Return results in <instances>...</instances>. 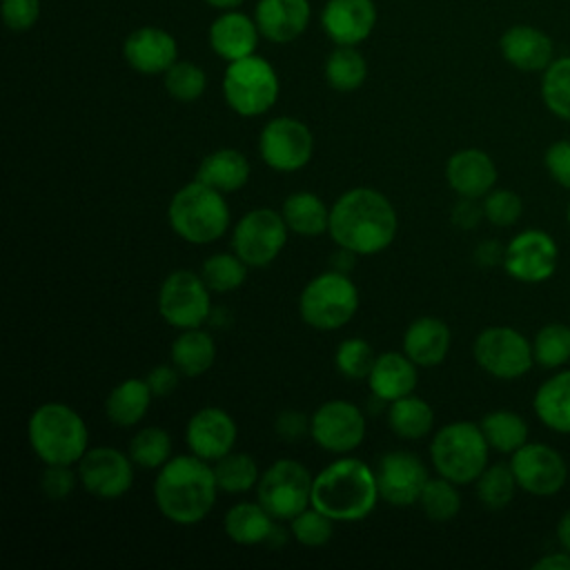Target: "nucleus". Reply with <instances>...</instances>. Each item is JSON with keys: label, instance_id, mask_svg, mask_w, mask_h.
<instances>
[{"label": "nucleus", "instance_id": "f257e3e1", "mask_svg": "<svg viewBox=\"0 0 570 570\" xmlns=\"http://www.w3.org/2000/svg\"><path fill=\"white\" fill-rule=\"evenodd\" d=\"M399 232L394 205L372 187H352L330 207V238L356 256H372L387 249Z\"/></svg>", "mask_w": 570, "mask_h": 570}, {"label": "nucleus", "instance_id": "f03ea898", "mask_svg": "<svg viewBox=\"0 0 570 570\" xmlns=\"http://www.w3.org/2000/svg\"><path fill=\"white\" fill-rule=\"evenodd\" d=\"M218 483L214 465L196 454L171 456L156 474L154 501L176 525H196L214 510Z\"/></svg>", "mask_w": 570, "mask_h": 570}, {"label": "nucleus", "instance_id": "7ed1b4c3", "mask_svg": "<svg viewBox=\"0 0 570 570\" xmlns=\"http://www.w3.org/2000/svg\"><path fill=\"white\" fill-rule=\"evenodd\" d=\"M379 499L376 472L361 459L343 456L314 474L312 505L332 521H363L374 512Z\"/></svg>", "mask_w": 570, "mask_h": 570}, {"label": "nucleus", "instance_id": "20e7f679", "mask_svg": "<svg viewBox=\"0 0 570 570\" xmlns=\"http://www.w3.org/2000/svg\"><path fill=\"white\" fill-rule=\"evenodd\" d=\"M27 439L45 465H73L89 450L85 419L67 403L38 405L27 421Z\"/></svg>", "mask_w": 570, "mask_h": 570}, {"label": "nucleus", "instance_id": "39448f33", "mask_svg": "<svg viewBox=\"0 0 570 570\" xmlns=\"http://www.w3.org/2000/svg\"><path fill=\"white\" fill-rule=\"evenodd\" d=\"M167 223L185 243L209 245L229 229L232 214L223 191L194 178L171 196Z\"/></svg>", "mask_w": 570, "mask_h": 570}, {"label": "nucleus", "instance_id": "423d86ee", "mask_svg": "<svg viewBox=\"0 0 570 570\" xmlns=\"http://www.w3.org/2000/svg\"><path fill=\"white\" fill-rule=\"evenodd\" d=\"M488 452L490 445L481 432V425L472 421H452L439 428L430 443L434 470L456 485L479 479V474L488 468Z\"/></svg>", "mask_w": 570, "mask_h": 570}, {"label": "nucleus", "instance_id": "0eeeda50", "mask_svg": "<svg viewBox=\"0 0 570 570\" xmlns=\"http://www.w3.org/2000/svg\"><path fill=\"white\" fill-rule=\"evenodd\" d=\"M358 309V289L350 274L327 269L314 276L298 296V314L305 325L334 332L345 327Z\"/></svg>", "mask_w": 570, "mask_h": 570}, {"label": "nucleus", "instance_id": "6e6552de", "mask_svg": "<svg viewBox=\"0 0 570 570\" xmlns=\"http://www.w3.org/2000/svg\"><path fill=\"white\" fill-rule=\"evenodd\" d=\"M276 69L261 56L234 60L223 73V96L227 107L245 118L267 114L278 98Z\"/></svg>", "mask_w": 570, "mask_h": 570}, {"label": "nucleus", "instance_id": "1a4fd4ad", "mask_svg": "<svg viewBox=\"0 0 570 570\" xmlns=\"http://www.w3.org/2000/svg\"><path fill=\"white\" fill-rule=\"evenodd\" d=\"M314 476L296 459L274 461L256 483L258 503L276 519L292 521L312 505Z\"/></svg>", "mask_w": 570, "mask_h": 570}, {"label": "nucleus", "instance_id": "9d476101", "mask_svg": "<svg viewBox=\"0 0 570 570\" xmlns=\"http://www.w3.org/2000/svg\"><path fill=\"white\" fill-rule=\"evenodd\" d=\"M158 314L176 330L200 327L212 316V289L200 274L174 269L160 283Z\"/></svg>", "mask_w": 570, "mask_h": 570}, {"label": "nucleus", "instance_id": "9b49d317", "mask_svg": "<svg viewBox=\"0 0 570 570\" xmlns=\"http://www.w3.org/2000/svg\"><path fill=\"white\" fill-rule=\"evenodd\" d=\"M289 227L281 212L256 207L243 214L232 229V249L249 267H267L285 247Z\"/></svg>", "mask_w": 570, "mask_h": 570}, {"label": "nucleus", "instance_id": "f8f14e48", "mask_svg": "<svg viewBox=\"0 0 570 570\" xmlns=\"http://www.w3.org/2000/svg\"><path fill=\"white\" fill-rule=\"evenodd\" d=\"M312 154L314 136L309 127L298 118H272L258 134V156L274 171H298L312 160Z\"/></svg>", "mask_w": 570, "mask_h": 570}, {"label": "nucleus", "instance_id": "ddd939ff", "mask_svg": "<svg viewBox=\"0 0 570 570\" xmlns=\"http://www.w3.org/2000/svg\"><path fill=\"white\" fill-rule=\"evenodd\" d=\"M472 354L481 370L503 381L523 376L534 363L532 345L525 341V336L503 325L485 327L479 332L472 345Z\"/></svg>", "mask_w": 570, "mask_h": 570}, {"label": "nucleus", "instance_id": "4468645a", "mask_svg": "<svg viewBox=\"0 0 570 570\" xmlns=\"http://www.w3.org/2000/svg\"><path fill=\"white\" fill-rule=\"evenodd\" d=\"M365 416L352 401L332 399L312 412L309 436L325 452L347 454L356 450L365 439Z\"/></svg>", "mask_w": 570, "mask_h": 570}, {"label": "nucleus", "instance_id": "2eb2a0df", "mask_svg": "<svg viewBox=\"0 0 570 570\" xmlns=\"http://www.w3.org/2000/svg\"><path fill=\"white\" fill-rule=\"evenodd\" d=\"M78 481L96 499L114 501L134 483V461L118 448L96 445L78 461Z\"/></svg>", "mask_w": 570, "mask_h": 570}, {"label": "nucleus", "instance_id": "dca6fc26", "mask_svg": "<svg viewBox=\"0 0 570 570\" xmlns=\"http://www.w3.org/2000/svg\"><path fill=\"white\" fill-rule=\"evenodd\" d=\"M379 497L396 508L419 503L421 490L428 483L425 463L407 450L385 452L376 463Z\"/></svg>", "mask_w": 570, "mask_h": 570}, {"label": "nucleus", "instance_id": "f3484780", "mask_svg": "<svg viewBox=\"0 0 570 570\" xmlns=\"http://www.w3.org/2000/svg\"><path fill=\"white\" fill-rule=\"evenodd\" d=\"M510 468L517 485L537 497L559 492L568 476L563 456L543 443H523L517 452H512Z\"/></svg>", "mask_w": 570, "mask_h": 570}, {"label": "nucleus", "instance_id": "a211bd4d", "mask_svg": "<svg viewBox=\"0 0 570 570\" xmlns=\"http://www.w3.org/2000/svg\"><path fill=\"white\" fill-rule=\"evenodd\" d=\"M557 245L541 229H525L505 245L503 267L521 283H541L557 267Z\"/></svg>", "mask_w": 570, "mask_h": 570}, {"label": "nucleus", "instance_id": "6ab92c4d", "mask_svg": "<svg viewBox=\"0 0 570 570\" xmlns=\"http://www.w3.org/2000/svg\"><path fill=\"white\" fill-rule=\"evenodd\" d=\"M238 436L236 421L229 412L216 405L194 412L185 428V443L191 454L214 463L234 450Z\"/></svg>", "mask_w": 570, "mask_h": 570}, {"label": "nucleus", "instance_id": "aec40b11", "mask_svg": "<svg viewBox=\"0 0 570 570\" xmlns=\"http://www.w3.org/2000/svg\"><path fill=\"white\" fill-rule=\"evenodd\" d=\"M125 62L145 76L165 73L178 60L176 38L160 27H138L122 45Z\"/></svg>", "mask_w": 570, "mask_h": 570}, {"label": "nucleus", "instance_id": "412c9836", "mask_svg": "<svg viewBox=\"0 0 570 570\" xmlns=\"http://www.w3.org/2000/svg\"><path fill=\"white\" fill-rule=\"evenodd\" d=\"M321 24L334 45L356 47L376 27L374 0H327Z\"/></svg>", "mask_w": 570, "mask_h": 570}, {"label": "nucleus", "instance_id": "4be33fe9", "mask_svg": "<svg viewBox=\"0 0 570 570\" xmlns=\"http://www.w3.org/2000/svg\"><path fill=\"white\" fill-rule=\"evenodd\" d=\"M501 56L519 71H546L554 60V45L548 33L532 24H514L499 38Z\"/></svg>", "mask_w": 570, "mask_h": 570}, {"label": "nucleus", "instance_id": "5701e85b", "mask_svg": "<svg viewBox=\"0 0 570 570\" xmlns=\"http://www.w3.org/2000/svg\"><path fill=\"white\" fill-rule=\"evenodd\" d=\"M445 180L452 191L465 198H481L497 183V167L481 149H461L445 163Z\"/></svg>", "mask_w": 570, "mask_h": 570}, {"label": "nucleus", "instance_id": "b1692460", "mask_svg": "<svg viewBox=\"0 0 570 570\" xmlns=\"http://www.w3.org/2000/svg\"><path fill=\"white\" fill-rule=\"evenodd\" d=\"M254 20L263 38L274 45L296 40L309 22L307 0H258Z\"/></svg>", "mask_w": 570, "mask_h": 570}, {"label": "nucleus", "instance_id": "393cba45", "mask_svg": "<svg viewBox=\"0 0 570 570\" xmlns=\"http://www.w3.org/2000/svg\"><path fill=\"white\" fill-rule=\"evenodd\" d=\"M258 36L261 31L256 20L234 9L223 11L209 24V47L216 56H220L227 62L252 56L256 51Z\"/></svg>", "mask_w": 570, "mask_h": 570}, {"label": "nucleus", "instance_id": "a878e982", "mask_svg": "<svg viewBox=\"0 0 570 570\" xmlns=\"http://www.w3.org/2000/svg\"><path fill=\"white\" fill-rule=\"evenodd\" d=\"M416 367L419 365L405 352L379 354L365 379L372 396H379L390 405L392 401L412 394L419 383Z\"/></svg>", "mask_w": 570, "mask_h": 570}, {"label": "nucleus", "instance_id": "bb28decb", "mask_svg": "<svg viewBox=\"0 0 570 570\" xmlns=\"http://www.w3.org/2000/svg\"><path fill=\"white\" fill-rule=\"evenodd\" d=\"M452 332L439 316H419L403 332V352L419 367H434L445 361Z\"/></svg>", "mask_w": 570, "mask_h": 570}, {"label": "nucleus", "instance_id": "cd10ccee", "mask_svg": "<svg viewBox=\"0 0 570 570\" xmlns=\"http://www.w3.org/2000/svg\"><path fill=\"white\" fill-rule=\"evenodd\" d=\"M249 174H252V167L247 156L232 147H223L207 154L196 169V178L200 183L223 194H232L245 187L249 180Z\"/></svg>", "mask_w": 570, "mask_h": 570}, {"label": "nucleus", "instance_id": "c85d7f7f", "mask_svg": "<svg viewBox=\"0 0 570 570\" xmlns=\"http://www.w3.org/2000/svg\"><path fill=\"white\" fill-rule=\"evenodd\" d=\"M274 528L276 519L258 501H240L223 517L225 534L238 546H267Z\"/></svg>", "mask_w": 570, "mask_h": 570}, {"label": "nucleus", "instance_id": "c756f323", "mask_svg": "<svg viewBox=\"0 0 570 570\" xmlns=\"http://www.w3.org/2000/svg\"><path fill=\"white\" fill-rule=\"evenodd\" d=\"M154 394L145 379L129 376L120 381L105 399V414L118 428H134L138 425L151 403Z\"/></svg>", "mask_w": 570, "mask_h": 570}, {"label": "nucleus", "instance_id": "7c9ffc66", "mask_svg": "<svg viewBox=\"0 0 570 570\" xmlns=\"http://www.w3.org/2000/svg\"><path fill=\"white\" fill-rule=\"evenodd\" d=\"M281 214L289 227V232L314 238L330 229V209L323 203V198L314 191L301 189L292 191L281 207Z\"/></svg>", "mask_w": 570, "mask_h": 570}, {"label": "nucleus", "instance_id": "2f4dec72", "mask_svg": "<svg viewBox=\"0 0 570 570\" xmlns=\"http://www.w3.org/2000/svg\"><path fill=\"white\" fill-rule=\"evenodd\" d=\"M169 356L183 376H203L216 361V343L212 334L200 327L180 330L169 347Z\"/></svg>", "mask_w": 570, "mask_h": 570}, {"label": "nucleus", "instance_id": "473e14b6", "mask_svg": "<svg viewBox=\"0 0 570 570\" xmlns=\"http://www.w3.org/2000/svg\"><path fill=\"white\" fill-rule=\"evenodd\" d=\"M534 412L543 425L570 434V370L543 381L534 394Z\"/></svg>", "mask_w": 570, "mask_h": 570}, {"label": "nucleus", "instance_id": "72a5a7b5", "mask_svg": "<svg viewBox=\"0 0 570 570\" xmlns=\"http://www.w3.org/2000/svg\"><path fill=\"white\" fill-rule=\"evenodd\" d=\"M387 423H390V430L399 439L416 441L432 432L434 412L428 401H423L416 394H407V396H401L390 403Z\"/></svg>", "mask_w": 570, "mask_h": 570}, {"label": "nucleus", "instance_id": "f704fd0d", "mask_svg": "<svg viewBox=\"0 0 570 570\" xmlns=\"http://www.w3.org/2000/svg\"><path fill=\"white\" fill-rule=\"evenodd\" d=\"M367 78V62L356 47L336 45L325 60V80L336 91H354Z\"/></svg>", "mask_w": 570, "mask_h": 570}, {"label": "nucleus", "instance_id": "c9c22d12", "mask_svg": "<svg viewBox=\"0 0 570 570\" xmlns=\"http://www.w3.org/2000/svg\"><path fill=\"white\" fill-rule=\"evenodd\" d=\"M479 425L488 445L503 454L517 452L528 439V423L510 410L488 412Z\"/></svg>", "mask_w": 570, "mask_h": 570}, {"label": "nucleus", "instance_id": "e433bc0d", "mask_svg": "<svg viewBox=\"0 0 570 570\" xmlns=\"http://www.w3.org/2000/svg\"><path fill=\"white\" fill-rule=\"evenodd\" d=\"M214 474H216L218 490H223L227 494L249 492L252 488H256V483L261 479L254 456H249L245 452H234V450L229 454L220 456L218 461H214Z\"/></svg>", "mask_w": 570, "mask_h": 570}, {"label": "nucleus", "instance_id": "4c0bfd02", "mask_svg": "<svg viewBox=\"0 0 570 570\" xmlns=\"http://www.w3.org/2000/svg\"><path fill=\"white\" fill-rule=\"evenodd\" d=\"M249 265L236 252H218L203 261L200 276L214 294L238 289L247 278Z\"/></svg>", "mask_w": 570, "mask_h": 570}, {"label": "nucleus", "instance_id": "58836bf2", "mask_svg": "<svg viewBox=\"0 0 570 570\" xmlns=\"http://www.w3.org/2000/svg\"><path fill=\"white\" fill-rule=\"evenodd\" d=\"M127 454L142 470H160L171 459V436L156 425L142 428L131 436Z\"/></svg>", "mask_w": 570, "mask_h": 570}, {"label": "nucleus", "instance_id": "ea45409f", "mask_svg": "<svg viewBox=\"0 0 570 570\" xmlns=\"http://www.w3.org/2000/svg\"><path fill=\"white\" fill-rule=\"evenodd\" d=\"M419 505L425 512V517L432 521H439V523L452 521L461 510V497H459L456 483L441 474L436 479H428V483L421 490Z\"/></svg>", "mask_w": 570, "mask_h": 570}, {"label": "nucleus", "instance_id": "a19ab883", "mask_svg": "<svg viewBox=\"0 0 570 570\" xmlns=\"http://www.w3.org/2000/svg\"><path fill=\"white\" fill-rule=\"evenodd\" d=\"M517 490L514 472L508 463L488 465L476 479V497L488 510L505 508Z\"/></svg>", "mask_w": 570, "mask_h": 570}, {"label": "nucleus", "instance_id": "79ce46f5", "mask_svg": "<svg viewBox=\"0 0 570 570\" xmlns=\"http://www.w3.org/2000/svg\"><path fill=\"white\" fill-rule=\"evenodd\" d=\"M541 98L554 116L570 122V56L548 65L541 80Z\"/></svg>", "mask_w": 570, "mask_h": 570}, {"label": "nucleus", "instance_id": "37998d69", "mask_svg": "<svg viewBox=\"0 0 570 570\" xmlns=\"http://www.w3.org/2000/svg\"><path fill=\"white\" fill-rule=\"evenodd\" d=\"M163 76L167 94L178 102H194L207 89L205 71L189 60H176Z\"/></svg>", "mask_w": 570, "mask_h": 570}, {"label": "nucleus", "instance_id": "c03bdc74", "mask_svg": "<svg viewBox=\"0 0 570 570\" xmlns=\"http://www.w3.org/2000/svg\"><path fill=\"white\" fill-rule=\"evenodd\" d=\"M534 363L543 367H559L570 361V327L563 323L543 325L532 343Z\"/></svg>", "mask_w": 570, "mask_h": 570}, {"label": "nucleus", "instance_id": "a18cd8bd", "mask_svg": "<svg viewBox=\"0 0 570 570\" xmlns=\"http://www.w3.org/2000/svg\"><path fill=\"white\" fill-rule=\"evenodd\" d=\"M374 350L365 338H345L338 343L336 352H334V365L336 370L352 381H361L367 379L372 365H374Z\"/></svg>", "mask_w": 570, "mask_h": 570}, {"label": "nucleus", "instance_id": "49530a36", "mask_svg": "<svg viewBox=\"0 0 570 570\" xmlns=\"http://www.w3.org/2000/svg\"><path fill=\"white\" fill-rule=\"evenodd\" d=\"M334 523L336 521H332L327 514H323L321 510L309 505L307 510H303L301 514H296L289 521V532L296 543H301L305 548H321L332 539Z\"/></svg>", "mask_w": 570, "mask_h": 570}, {"label": "nucleus", "instance_id": "de8ad7c7", "mask_svg": "<svg viewBox=\"0 0 570 570\" xmlns=\"http://www.w3.org/2000/svg\"><path fill=\"white\" fill-rule=\"evenodd\" d=\"M523 203L512 189H492L483 196V214L497 227H510L521 218Z\"/></svg>", "mask_w": 570, "mask_h": 570}, {"label": "nucleus", "instance_id": "09e8293b", "mask_svg": "<svg viewBox=\"0 0 570 570\" xmlns=\"http://www.w3.org/2000/svg\"><path fill=\"white\" fill-rule=\"evenodd\" d=\"M78 481V472L71 470V465H45V472L40 476V488L47 499L62 501L67 499Z\"/></svg>", "mask_w": 570, "mask_h": 570}, {"label": "nucleus", "instance_id": "8fccbe9b", "mask_svg": "<svg viewBox=\"0 0 570 570\" xmlns=\"http://www.w3.org/2000/svg\"><path fill=\"white\" fill-rule=\"evenodd\" d=\"M40 16V0H2V20L11 31H27Z\"/></svg>", "mask_w": 570, "mask_h": 570}, {"label": "nucleus", "instance_id": "3c124183", "mask_svg": "<svg viewBox=\"0 0 570 570\" xmlns=\"http://www.w3.org/2000/svg\"><path fill=\"white\" fill-rule=\"evenodd\" d=\"M309 425H312V416H307L298 410H283L274 419L276 436L287 443H296V441L309 436Z\"/></svg>", "mask_w": 570, "mask_h": 570}, {"label": "nucleus", "instance_id": "603ef678", "mask_svg": "<svg viewBox=\"0 0 570 570\" xmlns=\"http://www.w3.org/2000/svg\"><path fill=\"white\" fill-rule=\"evenodd\" d=\"M546 167L554 183L570 189V140H557L548 147Z\"/></svg>", "mask_w": 570, "mask_h": 570}, {"label": "nucleus", "instance_id": "864d4df0", "mask_svg": "<svg viewBox=\"0 0 570 570\" xmlns=\"http://www.w3.org/2000/svg\"><path fill=\"white\" fill-rule=\"evenodd\" d=\"M145 381H147L151 394L163 399V396H169V394L178 387L180 372H178V367H176L174 363H171V365L160 363V365H154V367L147 372Z\"/></svg>", "mask_w": 570, "mask_h": 570}, {"label": "nucleus", "instance_id": "5fc2aeb1", "mask_svg": "<svg viewBox=\"0 0 570 570\" xmlns=\"http://www.w3.org/2000/svg\"><path fill=\"white\" fill-rule=\"evenodd\" d=\"M481 218H485V214H483V205H476V198L459 196V200L450 212V220L459 229H474L481 223Z\"/></svg>", "mask_w": 570, "mask_h": 570}, {"label": "nucleus", "instance_id": "6e6d98bb", "mask_svg": "<svg viewBox=\"0 0 570 570\" xmlns=\"http://www.w3.org/2000/svg\"><path fill=\"white\" fill-rule=\"evenodd\" d=\"M503 258H505V247L494 240V238H488V240H481L474 249V261L479 267H497V265H503Z\"/></svg>", "mask_w": 570, "mask_h": 570}, {"label": "nucleus", "instance_id": "4d7b16f0", "mask_svg": "<svg viewBox=\"0 0 570 570\" xmlns=\"http://www.w3.org/2000/svg\"><path fill=\"white\" fill-rule=\"evenodd\" d=\"M534 570H570V552H552L541 557L534 566Z\"/></svg>", "mask_w": 570, "mask_h": 570}, {"label": "nucleus", "instance_id": "13d9d810", "mask_svg": "<svg viewBox=\"0 0 570 570\" xmlns=\"http://www.w3.org/2000/svg\"><path fill=\"white\" fill-rule=\"evenodd\" d=\"M354 258H356L354 252H350V249H345V247H338V249L332 254V258H330V267L336 269V272L350 274V269L354 267Z\"/></svg>", "mask_w": 570, "mask_h": 570}, {"label": "nucleus", "instance_id": "bf43d9fd", "mask_svg": "<svg viewBox=\"0 0 570 570\" xmlns=\"http://www.w3.org/2000/svg\"><path fill=\"white\" fill-rule=\"evenodd\" d=\"M557 539L570 552V510L561 517V521L557 525Z\"/></svg>", "mask_w": 570, "mask_h": 570}, {"label": "nucleus", "instance_id": "052dcab7", "mask_svg": "<svg viewBox=\"0 0 570 570\" xmlns=\"http://www.w3.org/2000/svg\"><path fill=\"white\" fill-rule=\"evenodd\" d=\"M209 7L214 9H220V11H229V9H236L240 7L245 0H205Z\"/></svg>", "mask_w": 570, "mask_h": 570}, {"label": "nucleus", "instance_id": "680f3d73", "mask_svg": "<svg viewBox=\"0 0 570 570\" xmlns=\"http://www.w3.org/2000/svg\"><path fill=\"white\" fill-rule=\"evenodd\" d=\"M568 223H570V205H568Z\"/></svg>", "mask_w": 570, "mask_h": 570}]
</instances>
